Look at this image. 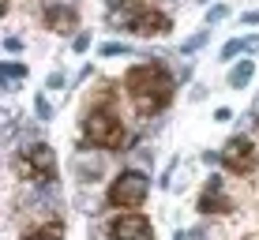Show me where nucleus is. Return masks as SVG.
<instances>
[{"label":"nucleus","instance_id":"obj_1","mask_svg":"<svg viewBox=\"0 0 259 240\" xmlns=\"http://www.w3.org/2000/svg\"><path fill=\"white\" fill-rule=\"evenodd\" d=\"M124 83H128V98L136 105V113H143V117L162 113L173 98V79H169L162 60H143V64L128 68Z\"/></svg>","mask_w":259,"mask_h":240},{"label":"nucleus","instance_id":"obj_2","mask_svg":"<svg viewBox=\"0 0 259 240\" xmlns=\"http://www.w3.org/2000/svg\"><path fill=\"white\" fill-rule=\"evenodd\" d=\"M83 139L98 150H113V154H117V150H124V143H128V131H124V124L113 109H102V105H98L83 120Z\"/></svg>","mask_w":259,"mask_h":240},{"label":"nucleus","instance_id":"obj_3","mask_svg":"<svg viewBox=\"0 0 259 240\" xmlns=\"http://www.w3.org/2000/svg\"><path fill=\"white\" fill-rule=\"evenodd\" d=\"M15 173L23 176V180H34V184H53L57 180V158H53V147L49 143H34L19 150V158H15Z\"/></svg>","mask_w":259,"mask_h":240},{"label":"nucleus","instance_id":"obj_4","mask_svg":"<svg viewBox=\"0 0 259 240\" xmlns=\"http://www.w3.org/2000/svg\"><path fill=\"white\" fill-rule=\"evenodd\" d=\"M147 176L139 173V169H124L117 180L109 184V191H105V199H109V207L117 210H136L143 207V199H147Z\"/></svg>","mask_w":259,"mask_h":240},{"label":"nucleus","instance_id":"obj_5","mask_svg":"<svg viewBox=\"0 0 259 240\" xmlns=\"http://www.w3.org/2000/svg\"><path fill=\"white\" fill-rule=\"evenodd\" d=\"M41 15H46L53 34H75L79 30L75 0H46V4H41Z\"/></svg>","mask_w":259,"mask_h":240},{"label":"nucleus","instance_id":"obj_6","mask_svg":"<svg viewBox=\"0 0 259 240\" xmlns=\"http://www.w3.org/2000/svg\"><path fill=\"white\" fill-rule=\"evenodd\" d=\"M222 162H226L229 173H252L255 169V143L248 135H233L222 150Z\"/></svg>","mask_w":259,"mask_h":240},{"label":"nucleus","instance_id":"obj_7","mask_svg":"<svg viewBox=\"0 0 259 240\" xmlns=\"http://www.w3.org/2000/svg\"><path fill=\"white\" fill-rule=\"evenodd\" d=\"M113 240H154V229H150V221L136 214V210H128V214H120L117 221H113L109 229Z\"/></svg>","mask_w":259,"mask_h":240},{"label":"nucleus","instance_id":"obj_8","mask_svg":"<svg viewBox=\"0 0 259 240\" xmlns=\"http://www.w3.org/2000/svg\"><path fill=\"white\" fill-rule=\"evenodd\" d=\"M132 30L139 34V38H154V34H169V15L158 12V8H147L143 4L136 15H132Z\"/></svg>","mask_w":259,"mask_h":240},{"label":"nucleus","instance_id":"obj_9","mask_svg":"<svg viewBox=\"0 0 259 240\" xmlns=\"http://www.w3.org/2000/svg\"><path fill=\"white\" fill-rule=\"evenodd\" d=\"M199 210L203 214H229L233 210V203H229V195L222 191V176H210L207 188L199 195Z\"/></svg>","mask_w":259,"mask_h":240},{"label":"nucleus","instance_id":"obj_10","mask_svg":"<svg viewBox=\"0 0 259 240\" xmlns=\"http://www.w3.org/2000/svg\"><path fill=\"white\" fill-rule=\"evenodd\" d=\"M252 75H255V60H240L233 72H229V86H233V90H240V86L252 83Z\"/></svg>","mask_w":259,"mask_h":240},{"label":"nucleus","instance_id":"obj_11","mask_svg":"<svg viewBox=\"0 0 259 240\" xmlns=\"http://www.w3.org/2000/svg\"><path fill=\"white\" fill-rule=\"evenodd\" d=\"M23 240H64V225H60V221H46V225L30 229Z\"/></svg>","mask_w":259,"mask_h":240},{"label":"nucleus","instance_id":"obj_12","mask_svg":"<svg viewBox=\"0 0 259 240\" xmlns=\"http://www.w3.org/2000/svg\"><path fill=\"white\" fill-rule=\"evenodd\" d=\"M207 38H210V30H199L195 38H188V41L181 45V53H195V49H203V45H207Z\"/></svg>","mask_w":259,"mask_h":240},{"label":"nucleus","instance_id":"obj_13","mask_svg":"<svg viewBox=\"0 0 259 240\" xmlns=\"http://www.w3.org/2000/svg\"><path fill=\"white\" fill-rule=\"evenodd\" d=\"M34 113H38V117L46 120V124L53 120V105L46 102V94H38V98H34Z\"/></svg>","mask_w":259,"mask_h":240},{"label":"nucleus","instance_id":"obj_14","mask_svg":"<svg viewBox=\"0 0 259 240\" xmlns=\"http://www.w3.org/2000/svg\"><path fill=\"white\" fill-rule=\"evenodd\" d=\"M102 57H124V53H128V45H120V41H102Z\"/></svg>","mask_w":259,"mask_h":240},{"label":"nucleus","instance_id":"obj_15","mask_svg":"<svg viewBox=\"0 0 259 240\" xmlns=\"http://www.w3.org/2000/svg\"><path fill=\"white\" fill-rule=\"evenodd\" d=\"M244 49H248V41H229V45L222 49V60H233V57H240Z\"/></svg>","mask_w":259,"mask_h":240},{"label":"nucleus","instance_id":"obj_16","mask_svg":"<svg viewBox=\"0 0 259 240\" xmlns=\"http://www.w3.org/2000/svg\"><path fill=\"white\" fill-rule=\"evenodd\" d=\"M222 19H226V4H214L207 12V23H222Z\"/></svg>","mask_w":259,"mask_h":240},{"label":"nucleus","instance_id":"obj_17","mask_svg":"<svg viewBox=\"0 0 259 240\" xmlns=\"http://www.w3.org/2000/svg\"><path fill=\"white\" fill-rule=\"evenodd\" d=\"M87 45H91V34H75V38H71V49L75 53H83Z\"/></svg>","mask_w":259,"mask_h":240},{"label":"nucleus","instance_id":"obj_18","mask_svg":"<svg viewBox=\"0 0 259 240\" xmlns=\"http://www.w3.org/2000/svg\"><path fill=\"white\" fill-rule=\"evenodd\" d=\"M240 23H244V26H255V23H259V8H255V12H244V15H240Z\"/></svg>","mask_w":259,"mask_h":240},{"label":"nucleus","instance_id":"obj_19","mask_svg":"<svg viewBox=\"0 0 259 240\" xmlns=\"http://www.w3.org/2000/svg\"><path fill=\"white\" fill-rule=\"evenodd\" d=\"M4 49H8V53H19L23 41H19V38H4Z\"/></svg>","mask_w":259,"mask_h":240},{"label":"nucleus","instance_id":"obj_20","mask_svg":"<svg viewBox=\"0 0 259 240\" xmlns=\"http://www.w3.org/2000/svg\"><path fill=\"white\" fill-rule=\"evenodd\" d=\"M214 120H218V124H226V120H233V113H229V109H218V113H214Z\"/></svg>","mask_w":259,"mask_h":240},{"label":"nucleus","instance_id":"obj_21","mask_svg":"<svg viewBox=\"0 0 259 240\" xmlns=\"http://www.w3.org/2000/svg\"><path fill=\"white\" fill-rule=\"evenodd\" d=\"M248 49H252V53H259V38H248Z\"/></svg>","mask_w":259,"mask_h":240},{"label":"nucleus","instance_id":"obj_22","mask_svg":"<svg viewBox=\"0 0 259 240\" xmlns=\"http://www.w3.org/2000/svg\"><path fill=\"white\" fill-rule=\"evenodd\" d=\"M120 4H124V0H105V8H113V12H117Z\"/></svg>","mask_w":259,"mask_h":240},{"label":"nucleus","instance_id":"obj_23","mask_svg":"<svg viewBox=\"0 0 259 240\" xmlns=\"http://www.w3.org/2000/svg\"><path fill=\"white\" fill-rule=\"evenodd\" d=\"M252 117H255V120H259V102H255V105H252Z\"/></svg>","mask_w":259,"mask_h":240}]
</instances>
